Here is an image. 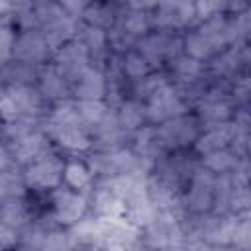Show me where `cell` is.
<instances>
[{
	"label": "cell",
	"mask_w": 251,
	"mask_h": 251,
	"mask_svg": "<svg viewBox=\"0 0 251 251\" xmlns=\"http://www.w3.org/2000/svg\"><path fill=\"white\" fill-rule=\"evenodd\" d=\"M171 67H173L175 75H176L180 80H184V82H190V80L198 78V75L202 73L200 61L194 59V57H190L188 53H186V55H176Z\"/></svg>",
	"instance_id": "ac0fdd59"
},
{
	"label": "cell",
	"mask_w": 251,
	"mask_h": 251,
	"mask_svg": "<svg viewBox=\"0 0 251 251\" xmlns=\"http://www.w3.org/2000/svg\"><path fill=\"white\" fill-rule=\"evenodd\" d=\"M84 20L90 24V25H96V27H102V25H108L112 22V18H108V10L102 8V6H92L84 12Z\"/></svg>",
	"instance_id": "d4e9b609"
},
{
	"label": "cell",
	"mask_w": 251,
	"mask_h": 251,
	"mask_svg": "<svg viewBox=\"0 0 251 251\" xmlns=\"http://www.w3.org/2000/svg\"><path fill=\"white\" fill-rule=\"evenodd\" d=\"M235 165H237V153L227 151L226 147L216 149V151L204 155V167H206L208 171H214V173L233 171Z\"/></svg>",
	"instance_id": "4fadbf2b"
},
{
	"label": "cell",
	"mask_w": 251,
	"mask_h": 251,
	"mask_svg": "<svg viewBox=\"0 0 251 251\" xmlns=\"http://www.w3.org/2000/svg\"><path fill=\"white\" fill-rule=\"evenodd\" d=\"M145 118H147L145 106H141L135 100L124 102L122 108H120V114H118V120H120L124 129H137V127H141Z\"/></svg>",
	"instance_id": "7c38bea8"
},
{
	"label": "cell",
	"mask_w": 251,
	"mask_h": 251,
	"mask_svg": "<svg viewBox=\"0 0 251 251\" xmlns=\"http://www.w3.org/2000/svg\"><path fill=\"white\" fill-rule=\"evenodd\" d=\"M161 0H129V6L133 10H145V8H153L157 6Z\"/></svg>",
	"instance_id": "4316f807"
},
{
	"label": "cell",
	"mask_w": 251,
	"mask_h": 251,
	"mask_svg": "<svg viewBox=\"0 0 251 251\" xmlns=\"http://www.w3.org/2000/svg\"><path fill=\"white\" fill-rule=\"evenodd\" d=\"M251 208V188L247 184H233L231 196H229V210L237 214H245Z\"/></svg>",
	"instance_id": "7402d4cb"
},
{
	"label": "cell",
	"mask_w": 251,
	"mask_h": 251,
	"mask_svg": "<svg viewBox=\"0 0 251 251\" xmlns=\"http://www.w3.org/2000/svg\"><path fill=\"white\" fill-rule=\"evenodd\" d=\"M88 47L86 43H65L57 53V65L55 69L67 78L76 80L86 69H88Z\"/></svg>",
	"instance_id": "277c9868"
},
{
	"label": "cell",
	"mask_w": 251,
	"mask_h": 251,
	"mask_svg": "<svg viewBox=\"0 0 251 251\" xmlns=\"http://www.w3.org/2000/svg\"><path fill=\"white\" fill-rule=\"evenodd\" d=\"M63 163L55 155H49L27 165V171L24 173V182L35 190L57 188L63 180Z\"/></svg>",
	"instance_id": "7a4b0ae2"
},
{
	"label": "cell",
	"mask_w": 251,
	"mask_h": 251,
	"mask_svg": "<svg viewBox=\"0 0 251 251\" xmlns=\"http://www.w3.org/2000/svg\"><path fill=\"white\" fill-rule=\"evenodd\" d=\"M157 135L163 143V147H182L192 141H196V122L192 118H186L184 114L175 116L157 129Z\"/></svg>",
	"instance_id": "3957f363"
},
{
	"label": "cell",
	"mask_w": 251,
	"mask_h": 251,
	"mask_svg": "<svg viewBox=\"0 0 251 251\" xmlns=\"http://www.w3.org/2000/svg\"><path fill=\"white\" fill-rule=\"evenodd\" d=\"M65 76L53 67V69H47L43 75H41V92L43 96L47 98H61L67 94V84H65Z\"/></svg>",
	"instance_id": "e0dca14e"
},
{
	"label": "cell",
	"mask_w": 251,
	"mask_h": 251,
	"mask_svg": "<svg viewBox=\"0 0 251 251\" xmlns=\"http://www.w3.org/2000/svg\"><path fill=\"white\" fill-rule=\"evenodd\" d=\"M184 110H186L184 102L169 84L159 86L153 94L147 96L145 112L149 122H167L175 116L184 114Z\"/></svg>",
	"instance_id": "6da1fadb"
},
{
	"label": "cell",
	"mask_w": 251,
	"mask_h": 251,
	"mask_svg": "<svg viewBox=\"0 0 251 251\" xmlns=\"http://www.w3.org/2000/svg\"><path fill=\"white\" fill-rule=\"evenodd\" d=\"M59 4L65 8L67 14H80L86 0H59Z\"/></svg>",
	"instance_id": "484cf974"
},
{
	"label": "cell",
	"mask_w": 251,
	"mask_h": 251,
	"mask_svg": "<svg viewBox=\"0 0 251 251\" xmlns=\"http://www.w3.org/2000/svg\"><path fill=\"white\" fill-rule=\"evenodd\" d=\"M14 161H20L24 165H31L49 153V141L43 133L29 131L18 139H14Z\"/></svg>",
	"instance_id": "52a82bcc"
},
{
	"label": "cell",
	"mask_w": 251,
	"mask_h": 251,
	"mask_svg": "<svg viewBox=\"0 0 251 251\" xmlns=\"http://www.w3.org/2000/svg\"><path fill=\"white\" fill-rule=\"evenodd\" d=\"M84 43H86L90 53L102 55L104 49H106V33H104V29L96 27V25H88L86 33H84Z\"/></svg>",
	"instance_id": "603a6c76"
},
{
	"label": "cell",
	"mask_w": 251,
	"mask_h": 251,
	"mask_svg": "<svg viewBox=\"0 0 251 251\" xmlns=\"http://www.w3.org/2000/svg\"><path fill=\"white\" fill-rule=\"evenodd\" d=\"M106 94V80L98 69L88 67L78 78L75 86V96L78 100H102Z\"/></svg>",
	"instance_id": "30bf717a"
},
{
	"label": "cell",
	"mask_w": 251,
	"mask_h": 251,
	"mask_svg": "<svg viewBox=\"0 0 251 251\" xmlns=\"http://www.w3.org/2000/svg\"><path fill=\"white\" fill-rule=\"evenodd\" d=\"M4 94L14 102L18 116H33L39 112L41 108V96L37 94V90H33L29 84H22V82H12L10 86L4 88Z\"/></svg>",
	"instance_id": "9c48e42d"
},
{
	"label": "cell",
	"mask_w": 251,
	"mask_h": 251,
	"mask_svg": "<svg viewBox=\"0 0 251 251\" xmlns=\"http://www.w3.org/2000/svg\"><path fill=\"white\" fill-rule=\"evenodd\" d=\"M139 53L145 57L149 65H159L163 55L171 53V43L163 35H149L139 41Z\"/></svg>",
	"instance_id": "8fae6325"
},
{
	"label": "cell",
	"mask_w": 251,
	"mask_h": 251,
	"mask_svg": "<svg viewBox=\"0 0 251 251\" xmlns=\"http://www.w3.org/2000/svg\"><path fill=\"white\" fill-rule=\"evenodd\" d=\"M186 204L194 212H206L210 206H214V178L210 176V173L198 171L192 176Z\"/></svg>",
	"instance_id": "ba28073f"
},
{
	"label": "cell",
	"mask_w": 251,
	"mask_h": 251,
	"mask_svg": "<svg viewBox=\"0 0 251 251\" xmlns=\"http://www.w3.org/2000/svg\"><path fill=\"white\" fill-rule=\"evenodd\" d=\"M51 47L43 31H25L14 43V57L22 63H39L45 61Z\"/></svg>",
	"instance_id": "8992f818"
},
{
	"label": "cell",
	"mask_w": 251,
	"mask_h": 251,
	"mask_svg": "<svg viewBox=\"0 0 251 251\" xmlns=\"http://www.w3.org/2000/svg\"><path fill=\"white\" fill-rule=\"evenodd\" d=\"M145 29H147V20L143 16V10H131L127 16L122 18L118 33L135 37V35H143Z\"/></svg>",
	"instance_id": "ffe728a7"
},
{
	"label": "cell",
	"mask_w": 251,
	"mask_h": 251,
	"mask_svg": "<svg viewBox=\"0 0 251 251\" xmlns=\"http://www.w3.org/2000/svg\"><path fill=\"white\" fill-rule=\"evenodd\" d=\"M231 245L241 247V249H251V218L235 222L233 235H231Z\"/></svg>",
	"instance_id": "cb8c5ba5"
},
{
	"label": "cell",
	"mask_w": 251,
	"mask_h": 251,
	"mask_svg": "<svg viewBox=\"0 0 251 251\" xmlns=\"http://www.w3.org/2000/svg\"><path fill=\"white\" fill-rule=\"evenodd\" d=\"M184 49H186V53H188L190 57H194V59H198V61L208 59V57H212L214 53H218V49L212 45V41H210L206 35H202L200 31H194V33L186 35V39H184Z\"/></svg>",
	"instance_id": "5bb4252c"
},
{
	"label": "cell",
	"mask_w": 251,
	"mask_h": 251,
	"mask_svg": "<svg viewBox=\"0 0 251 251\" xmlns=\"http://www.w3.org/2000/svg\"><path fill=\"white\" fill-rule=\"evenodd\" d=\"M90 169L86 167V165H82V163H69V165H65V171H63V178H65V182L71 186V188H76V190H80V188H84V186H88V182H90Z\"/></svg>",
	"instance_id": "d6986e66"
},
{
	"label": "cell",
	"mask_w": 251,
	"mask_h": 251,
	"mask_svg": "<svg viewBox=\"0 0 251 251\" xmlns=\"http://www.w3.org/2000/svg\"><path fill=\"white\" fill-rule=\"evenodd\" d=\"M55 220L63 226H75L82 220L86 212V198L78 192H71L67 188H59L53 198Z\"/></svg>",
	"instance_id": "5b68a950"
},
{
	"label": "cell",
	"mask_w": 251,
	"mask_h": 251,
	"mask_svg": "<svg viewBox=\"0 0 251 251\" xmlns=\"http://www.w3.org/2000/svg\"><path fill=\"white\" fill-rule=\"evenodd\" d=\"M149 71V63L141 53H127L124 57V73L131 80H143Z\"/></svg>",
	"instance_id": "44dd1931"
},
{
	"label": "cell",
	"mask_w": 251,
	"mask_h": 251,
	"mask_svg": "<svg viewBox=\"0 0 251 251\" xmlns=\"http://www.w3.org/2000/svg\"><path fill=\"white\" fill-rule=\"evenodd\" d=\"M76 112H78L80 122L84 124V127H94L108 114L106 104L102 100H80L76 104Z\"/></svg>",
	"instance_id": "9a60e30c"
},
{
	"label": "cell",
	"mask_w": 251,
	"mask_h": 251,
	"mask_svg": "<svg viewBox=\"0 0 251 251\" xmlns=\"http://www.w3.org/2000/svg\"><path fill=\"white\" fill-rule=\"evenodd\" d=\"M198 114L204 122H208L212 126H218V124H226V120L229 118L231 112H229V106L226 102H222L218 98H210L200 106Z\"/></svg>",
	"instance_id": "2e32d148"
}]
</instances>
